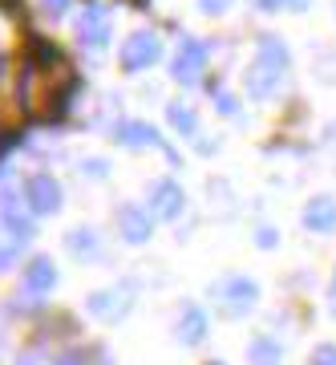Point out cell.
I'll return each mask as SVG.
<instances>
[{
  "label": "cell",
  "instance_id": "cell-1",
  "mask_svg": "<svg viewBox=\"0 0 336 365\" xmlns=\"http://www.w3.org/2000/svg\"><path fill=\"white\" fill-rule=\"evenodd\" d=\"M288 66H292V57H288V45L280 37H259V49L251 57V66H247V93L251 98H272L288 78Z\"/></svg>",
  "mask_w": 336,
  "mask_h": 365
},
{
  "label": "cell",
  "instance_id": "cell-2",
  "mask_svg": "<svg viewBox=\"0 0 336 365\" xmlns=\"http://www.w3.org/2000/svg\"><path fill=\"white\" fill-rule=\"evenodd\" d=\"M215 297H219V304H223L227 317H247L251 309H256V300H259V284L247 280V276H231V280H223V284L215 288Z\"/></svg>",
  "mask_w": 336,
  "mask_h": 365
},
{
  "label": "cell",
  "instance_id": "cell-3",
  "mask_svg": "<svg viewBox=\"0 0 336 365\" xmlns=\"http://www.w3.org/2000/svg\"><path fill=\"white\" fill-rule=\"evenodd\" d=\"M203 69H207V49L194 37H182L179 53H174V66H170L174 81H179V86H194V81L203 78Z\"/></svg>",
  "mask_w": 336,
  "mask_h": 365
},
{
  "label": "cell",
  "instance_id": "cell-4",
  "mask_svg": "<svg viewBox=\"0 0 336 365\" xmlns=\"http://www.w3.org/2000/svg\"><path fill=\"white\" fill-rule=\"evenodd\" d=\"M158 53H162V45H158V37L154 33H134V37H126L122 41V53H117V61H122V69H146L150 61H158Z\"/></svg>",
  "mask_w": 336,
  "mask_h": 365
},
{
  "label": "cell",
  "instance_id": "cell-5",
  "mask_svg": "<svg viewBox=\"0 0 336 365\" xmlns=\"http://www.w3.org/2000/svg\"><path fill=\"white\" fill-rule=\"evenodd\" d=\"M25 203L37 215H53V211L61 207V182L53 179V175H33L25 182Z\"/></svg>",
  "mask_w": 336,
  "mask_h": 365
},
{
  "label": "cell",
  "instance_id": "cell-6",
  "mask_svg": "<svg viewBox=\"0 0 336 365\" xmlns=\"http://www.w3.org/2000/svg\"><path fill=\"white\" fill-rule=\"evenodd\" d=\"M154 232V215L138 203H126V207H117V235L126 240V244H146Z\"/></svg>",
  "mask_w": 336,
  "mask_h": 365
},
{
  "label": "cell",
  "instance_id": "cell-7",
  "mask_svg": "<svg viewBox=\"0 0 336 365\" xmlns=\"http://www.w3.org/2000/svg\"><path fill=\"white\" fill-rule=\"evenodd\" d=\"M78 41L90 49H105L110 41V13L102 4H85V13L78 16Z\"/></svg>",
  "mask_w": 336,
  "mask_h": 365
},
{
  "label": "cell",
  "instance_id": "cell-8",
  "mask_svg": "<svg viewBox=\"0 0 336 365\" xmlns=\"http://www.w3.org/2000/svg\"><path fill=\"white\" fill-rule=\"evenodd\" d=\"M182 187L179 182H170V179H162V182H154L150 187V215H158V220H174L182 211Z\"/></svg>",
  "mask_w": 336,
  "mask_h": 365
},
{
  "label": "cell",
  "instance_id": "cell-9",
  "mask_svg": "<svg viewBox=\"0 0 336 365\" xmlns=\"http://www.w3.org/2000/svg\"><path fill=\"white\" fill-rule=\"evenodd\" d=\"M126 309H130V288H105V292L90 297V313L102 317V321H117V317H126Z\"/></svg>",
  "mask_w": 336,
  "mask_h": 365
},
{
  "label": "cell",
  "instance_id": "cell-10",
  "mask_svg": "<svg viewBox=\"0 0 336 365\" xmlns=\"http://www.w3.org/2000/svg\"><path fill=\"white\" fill-rule=\"evenodd\" d=\"M304 227L308 232H332L336 227V199H328V195H316L304 207Z\"/></svg>",
  "mask_w": 336,
  "mask_h": 365
},
{
  "label": "cell",
  "instance_id": "cell-11",
  "mask_svg": "<svg viewBox=\"0 0 336 365\" xmlns=\"http://www.w3.org/2000/svg\"><path fill=\"white\" fill-rule=\"evenodd\" d=\"M203 337H207V313L194 309V304H187L179 313V341L182 345H199Z\"/></svg>",
  "mask_w": 336,
  "mask_h": 365
},
{
  "label": "cell",
  "instance_id": "cell-12",
  "mask_svg": "<svg viewBox=\"0 0 336 365\" xmlns=\"http://www.w3.org/2000/svg\"><path fill=\"white\" fill-rule=\"evenodd\" d=\"M114 134H117V143H126V146H162L158 130L146 126V122H117Z\"/></svg>",
  "mask_w": 336,
  "mask_h": 365
},
{
  "label": "cell",
  "instance_id": "cell-13",
  "mask_svg": "<svg viewBox=\"0 0 336 365\" xmlns=\"http://www.w3.org/2000/svg\"><path fill=\"white\" fill-rule=\"evenodd\" d=\"M53 284H57V268H53V260L37 256V260L25 268V288L28 292H49Z\"/></svg>",
  "mask_w": 336,
  "mask_h": 365
},
{
  "label": "cell",
  "instance_id": "cell-14",
  "mask_svg": "<svg viewBox=\"0 0 336 365\" xmlns=\"http://www.w3.org/2000/svg\"><path fill=\"white\" fill-rule=\"evenodd\" d=\"M247 357H251V365H280V345H275L272 337H256L251 345H247Z\"/></svg>",
  "mask_w": 336,
  "mask_h": 365
},
{
  "label": "cell",
  "instance_id": "cell-15",
  "mask_svg": "<svg viewBox=\"0 0 336 365\" xmlns=\"http://www.w3.org/2000/svg\"><path fill=\"white\" fill-rule=\"evenodd\" d=\"M170 126H174L179 134H194V130H199V118H194L191 106L174 102V106H170Z\"/></svg>",
  "mask_w": 336,
  "mask_h": 365
},
{
  "label": "cell",
  "instance_id": "cell-16",
  "mask_svg": "<svg viewBox=\"0 0 336 365\" xmlns=\"http://www.w3.org/2000/svg\"><path fill=\"white\" fill-rule=\"evenodd\" d=\"M69 248H73V256H93L98 252V235L90 227H78V232L69 235Z\"/></svg>",
  "mask_w": 336,
  "mask_h": 365
},
{
  "label": "cell",
  "instance_id": "cell-17",
  "mask_svg": "<svg viewBox=\"0 0 336 365\" xmlns=\"http://www.w3.org/2000/svg\"><path fill=\"white\" fill-rule=\"evenodd\" d=\"M308 365H336V345H316Z\"/></svg>",
  "mask_w": 336,
  "mask_h": 365
},
{
  "label": "cell",
  "instance_id": "cell-18",
  "mask_svg": "<svg viewBox=\"0 0 336 365\" xmlns=\"http://www.w3.org/2000/svg\"><path fill=\"white\" fill-rule=\"evenodd\" d=\"M199 9H203V13H211V16H219V13H227V9H231V0H199Z\"/></svg>",
  "mask_w": 336,
  "mask_h": 365
},
{
  "label": "cell",
  "instance_id": "cell-19",
  "mask_svg": "<svg viewBox=\"0 0 336 365\" xmlns=\"http://www.w3.org/2000/svg\"><path fill=\"white\" fill-rule=\"evenodd\" d=\"M215 98H219V110H223V114H235V98H231L227 90H219Z\"/></svg>",
  "mask_w": 336,
  "mask_h": 365
},
{
  "label": "cell",
  "instance_id": "cell-20",
  "mask_svg": "<svg viewBox=\"0 0 336 365\" xmlns=\"http://www.w3.org/2000/svg\"><path fill=\"white\" fill-rule=\"evenodd\" d=\"M57 365H90V361H85V353H65V357H57Z\"/></svg>",
  "mask_w": 336,
  "mask_h": 365
},
{
  "label": "cell",
  "instance_id": "cell-21",
  "mask_svg": "<svg viewBox=\"0 0 336 365\" xmlns=\"http://www.w3.org/2000/svg\"><path fill=\"white\" fill-rule=\"evenodd\" d=\"M275 244V232L272 227H263V232H259V248H272Z\"/></svg>",
  "mask_w": 336,
  "mask_h": 365
},
{
  "label": "cell",
  "instance_id": "cell-22",
  "mask_svg": "<svg viewBox=\"0 0 336 365\" xmlns=\"http://www.w3.org/2000/svg\"><path fill=\"white\" fill-rule=\"evenodd\" d=\"M41 4H45V9L57 16V13H65V4H69V0H41Z\"/></svg>",
  "mask_w": 336,
  "mask_h": 365
},
{
  "label": "cell",
  "instance_id": "cell-23",
  "mask_svg": "<svg viewBox=\"0 0 336 365\" xmlns=\"http://www.w3.org/2000/svg\"><path fill=\"white\" fill-rule=\"evenodd\" d=\"M259 4H263L268 13H275V9H288V0H259Z\"/></svg>",
  "mask_w": 336,
  "mask_h": 365
},
{
  "label": "cell",
  "instance_id": "cell-24",
  "mask_svg": "<svg viewBox=\"0 0 336 365\" xmlns=\"http://www.w3.org/2000/svg\"><path fill=\"white\" fill-rule=\"evenodd\" d=\"M288 9H292V13H304V9H308V0H288Z\"/></svg>",
  "mask_w": 336,
  "mask_h": 365
},
{
  "label": "cell",
  "instance_id": "cell-25",
  "mask_svg": "<svg viewBox=\"0 0 336 365\" xmlns=\"http://www.w3.org/2000/svg\"><path fill=\"white\" fill-rule=\"evenodd\" d=\"M332 313H336V280H332Z\"/></svg>",
  "mask_w": 336,
  "mask_h": 365
},
{
  "label": "cell",
  "instance_id": "cell-26",
  "mask_svg": "<svg viewBox=\"0 0 336 365\" xmlns=\"http://www.w3.org/2000/svg\"><path fill=\"white\" fill-rule=\"evenodd\" d=\"M211 365H219V361H211Z\"/></svg>",
  "mask_w": 336,
  "mask_h": 365
}]
</instances>
